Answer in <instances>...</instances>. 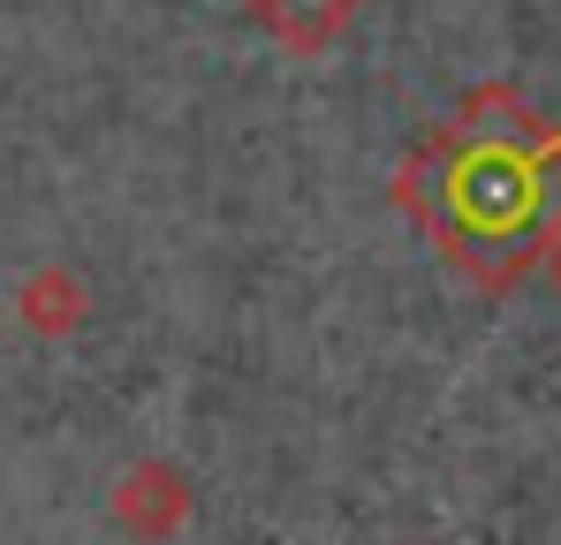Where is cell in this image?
Masks as SVG:
<instances>
[{
	"instance_id": "cell-1",
	"label": "cell",
	"mask_w": 561,
	"mask_h": 545,
	"mask_svg": "<svg viewBox=\"0 0 561 545\" xmlns=\"http://www.w3.org/2000/svg\"><path fill=\"white\" fill-rule=\"evenodd\" d=\"M448 189H456V212L470 235H516L539 205V167L508 144H478L470 160H456Z\"/></svg>"
},
{
	"instance_id": "cell-2",
	"label": "cell",
	"mask_w": 561,
	"mask_h": 545,
	"mask_svg": "<svg viewBox=\"0 0 561 545\" xmlns=\"http://www.w3.org/2000/svg\"><path fill=\"white\" fill-rule=\"evenodd\" d=\"M190 508V492H183V477L175 469H160V462H145V469H129L122 477V492H114V515L122 523H137V531H175V515Z\"/></svg>"
},
{
	"instance_id": "cell-3",
	"label": "cell",
	"mask_w": 561,
	"mask_h": 545,
	"mask_svg": "<svg viewBox=\"0 0 561 545\" xmlns=\"http://www.w3.org/2000/svg\"><path fill=\"white\" fill-rule=\"evenodd\" d=\"M274 38H288V46H327L350 15H357V0H243Z\"/></svg>"
},
{
	"instance_id": "cell-4",
	"label": "cell",
	"mask_w": 561,
	"mask_h": 545,
	"mask_svg": "<svg viewBox=\"0 0 561 545\" xmlns=\"http://www.w3.org/2000/svg\"><path fill=\"white\" fill-rule=\"evenodd\" d=\"M554 272H561V251H554Z\"/></svg>"
}]
</instances>
